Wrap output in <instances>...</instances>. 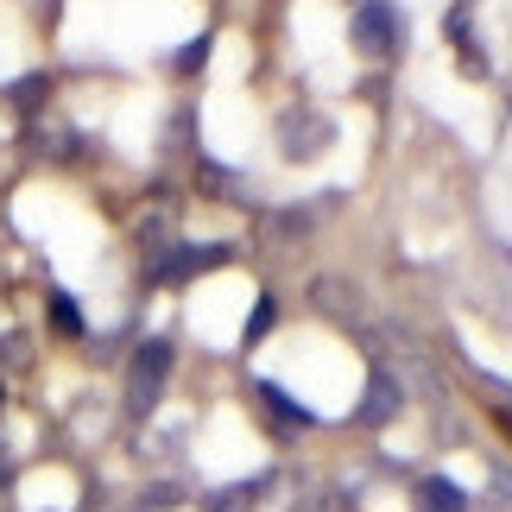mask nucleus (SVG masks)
Returning a JSON list of instances; mask_svg holds the SVG:
<instances>
[{"mask_svg":"<svg viewBox=\"0 0 512 512\" xmlns=\"http://www.w3.org/2000/svg\"><path fill=\"white\" fill-rule=\"evenodd\" d=\"M348 45L361 51V57H373V64H380V57H392V51L405 45L399 7H392V0H361V7H354V26H348Z\"/></svg>","mask_w":512,"mask_h":512,"instance_id":"f257e3e1","label":"nucleus"},{"mask_svg":"<svg viewBox=\"0 0 512 512\" xmlns=\"http://www.w3.org/2000/svg\"><path fill=\"white\" fill-rule=\"evenodd\" d=\"M165 380H171V342H140L127 361V411L133 418H146L165 399Z\"/></svg>","mask_w":512,"mask_h":512,"instance_id":"f03ea898","label":"nucleus"},{"mask_svg":"<svg viewBox=\"0 0 512 512\" xmlns=\"http://www.w3.org/2000/svg\"><path fill=\"white\" fill-rule=\"evenodd\" d=\"M329 140H336V127H329L317 108H291V114H279V152H285V159L304 165V159H317Z\"/></svg>","mask_w":512,"mask_h":512,"instance_id":"7ed1b4c3","label":"nucleus"},{"mask_svg":"<svg viewBox=\"0 0 512 512\" xmlns=\"http://www.w3.org/2000/svg\"><path fill=\"white\" fill-rule=\"evenodd\" d=\"M209 266H228V247H171V253L152 260V279L184 285V279H196V272H209Z\"/></svg>","mask_w":512,"mask_h":512,"instance_id":"20e7f679","label":"nucleus"},{"mask_svg":"<svg viewBox=\"0 0 512 512\" xmlns=\"http://www.w3.org/2000/svg\"><path fill=\"white\" fill-rule=\"evenodd\" d=\"M399 405H405L399 373H392V367H373V373H367V399H361V424H386Z\"/></svg>","mask_w":512,"mask_h":512,"instance_id":"39448f33","label":"nucleus"},{"mask_svg":"<svg viewBox=\"0 0 512 512\" xmlns=\"http://www.w3.org/2000/svg\"><path fill=\"white\" fill-rule=\"evenodd\" d=\"M310 304H317L323 317H361V298H354V285L336 279V272H323V279L310 285Z\"/></svg>","mask_w":512,"mask_h":512,"instance_id":"423d86ee","label":"nucleus"},{"mask_svg":"<svg viewBox=\"0 0 512 512\" xmlns=\"http://www.w3.org/2000/svg\"><path fill=\"white\" fill-rule=\"evenodd\" d=\"M411 500H418V512H468V494H462L449 475H424Z\"/></svg>","mask_w":512,"mask_h":512,"instance_id":"0eeeda50","label":"nucleus"},{"mask_svg":"<svg viewBox=\"0 0 512 512\" xmlns=\"http://www.w3.org/2000/svg\"><path fill=\"white\" fill-rule=\"evenodd\" d=\"M253 399H260V405H266L279 424H291V430H304V424H310V411H304L298 399H285V392L272 386V380H260V386H253Z\"/></svg>","mask_w":512,"mask_h":512,"instance_id":"6e6552de","label":"nucleus"},{"mask_svg":"<svg viewBox=\"0 0 512 512\" xmlns=\"http://www.w3.org/2000/svg\"><path fill=\"white\" fill-rule=\"evenodd\" d=\"M45 95H51V76L32 70V76H19V83L7 89V102H13L19 114H38V108H45Z\"/></svg>","mask_w":512,"mask_h":512,"instance_id":"1a4fd4ad","label":"nucleus"},{"mask_svg":"<svg viewBox=\"0 0 512 512\" xmlns=\"http://www.w3.org/2000/svg\"><path fill=\"white\" fill-rule=\"evenodd\" d=\"M449 45L462 51V64L475 70V76H487V57L475 51V38H468V7H456V13H449Z\"/></svg>","mask_w":512,"mask_h":512,"instance_id":"9d476101","label":"nucleus"},{"mask_svg":"<svg viewBox=\"0 0 512 512\" xmlns=\"http://www.w3.org/2000/svg\"><path fill=\"white\" fill-rule=\"evenodd\" d=\"M329 215V203H298V209H279V234H291V241H304L310 228H317Z\"/></svg>","mask_w":512,"mask_h":512,"instance_id":"9b49d317","label":"nucleus"},{"mask_svg":"<svg viewBox=\"0 0 512 512\" xmlns=\"http://www.w3.org/2000/svg\"><path fill=\"white\" fill-rule=\"evenodd\" d=\"M266 494V475L260 481H241V487H228V494H215L209 500V512H253V500Z\"/></svg>","mask_w":512,"mask_h":512,"instance_id":"f8f14e48","label":"nucleus"},{"mask_svg":"<svg viewBox=\"0 0 512 512\" xmlns=\"http://www.w3.org/2000/svg\"><path fill=\"white\" fill-rule=\"evenodd\" d=\"M51 329L57 336H83V310H76V298H64V291H51Z\"/></svg>","mask_w":512,"mask_h":512,"instance_id":"ddd939ff","label":"nucleus"},{"mask_svg":"<svg viewBox=\"0 0 512 512\" xmlns=\"http://www.w3.org/2000/svg\"><path fill=\"white\" fill-rule=\"evenodd\" d=\"M291 512H348V500L336 494V487H323V494H304V500L291 506Z\"/></svg>","mask_w":512,"mask_h":512,"instance_id":"4468645a","label":"nucleus"},{"mask_svg":"<svg viewBox=\"0 0 512 512\" xmlns=\"http://www.w3.org/2000/svg\"><path fill=\"white\" fill-rule=\"evenodd\" d=\"M203 190H209V196H241L234 171H222V165H203Z\"/></svg>","mask_w":512,"mask_h":512,"instance_id":"2eb2a0df","label":"nucleus"},{"mask_svg":"<svg viewBox=\"0 0 512 512\" xmlns=\"http://www.w3.org/2000/svg\"><path fill=\"white\" fill-rule=\"evenodd\" d=\"M203 57H209V38H190V45L177 51V70H184V76H196V70H203Z\"/></svg>","mask_w":512,"mask_h":512,"instance_id":"dca6fc26","label":"nucleus"},{"mask_svg":"<svg viewBox=\"0 0 512 512\" xmlns=\"http://www.w3.org/2000/svg\"><path fill=\"white\" fill-rule=\"evenodd\" d=\"M266 329H272V298L253 304V317H247V342H266Z\"/></svg>","mask_w":512,"mask_h":512,"instance_id":"f3484780","label":"nucleus"},{"mask_svg":"<svg viewBox=\"0 0 512 512\" xmlns=\"http://www.w3.org/2000/svg\"><path fill=\"white\" fill-rule=\"evenodd\" d=\"M494 494L512 506V462H500V468H494Z\"/></svg>","mask_w":512,"mask_h":512,"instance_id":"a211bd4d","label":"nucleus"},{"mask_svg":"<svg viewBox=\"0 0 512 512\" xmlns=\"http://www.w3.org/2000/svg\"><path fill=\"white\" fill-rule=\"evenodd\" d=\"M0 361H26V342H19V336H0Z\"/></svg>","mask_w":512,"mask_h":512,"instance_id":"6ab92c4d","label":"nucleus"},{"mask_svg":"<svg viewBox=\"0 0 512 512\" xmlns=\"http://www.w3.org/2000/svg\"><path fill=\"white\" fill-rule=\"evenodd\" d=\"M0 481H7V456H0Z\"/></svg>","mask_w":512,"mask_h":512,"instance_id":"aec40b11","label":"nucleus"},{"mask_svg":"<svg viewBox=\"0 0 512 512\" xmlns=\"http://www.w3.org/2000/svg\"><path fill=\"white\" fill-rule=\"evenodd\" d=\"M0 399H7V386H0Z\"/></svg>","mask_w":512,"mask_h":512,"instance_id":"412c9836","label":"nucleus"}]
</instances>
